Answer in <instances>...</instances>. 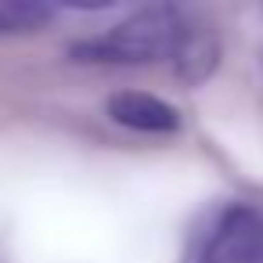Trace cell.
Masks as SVG:
<instances>
[{"label": "cell", "mask_w": 263, "mask_h": 263, "mask_svg": "<svg viewBox=\"0 0 263 263\" xmlns=\"http://www.w3.org/2000/svg\"><path fill=\"white\" fill-rule=\"evenodd\" d=\"M184 26L177 8H141L123 22L108 26L101 36L72 44L76 62H101V65H148L162 62L173 51V40Z\"/></svg>", "instance_id": "6da1fadb"}, {"label": "cell", "mask_w": 263, "mask_h": 263, "mask_svg": "<svg viewBox=\"0 0 263 263\" xmlns=\"http://www.w3.org/2000/svg\"><path fill=\"white\" fill-rule=\"evenodd\" d=\"M195 263H263V209L249 202L220 209Z\"/></svg>", "instance_id": "7a4b0ae2"}, {"label": "cell", "mask_w": 263, "mask_h": 263, "mask_svg": "<svg viewBox=\"0 0 263 263\" xmlns=\"http://www.w3.org/2000/svg\"><path fill=\"white\" fill-rule=\"evenodd\" d=\"M105 112H108L112 123L134 130V134H152V137L177 134L180 123H184L180 112L166 98H155L148 90H116V94H108Z\"/></svg>", "instance_id": "3957f363"}, {"label": "cell", "mask_w": 263, "mask_h": 263, "mask_svg": "<svg viewBox=\"0 0 263 263\" xmlns=\"http://www.w3.org/2000/svg\"><path fill=\"white\" fill-rule=\"evenodd\" d=\"M170 62H173V72L180 83L187 87H198L205 83L216 65H220V36L205 26V22H191L184 15V26L173 40V51H170Z\"/></svg>", "instance_id": "277c9868"}, {"label": "cell", "mask_w": 263, "mask_h": 263, "mask_svg": "<svg viewBox=\"0 0 263 263\" xmlns=\"http://www.w3.org/2000/svg\"><path fill=\"white\" fill-rule=\"evenodd\" d=\"M54 18V8L29 4V0H0V36H18L36 33Z\"/></svg>", "instance_id": "5b68a950"}]
</instances>
